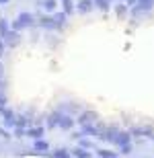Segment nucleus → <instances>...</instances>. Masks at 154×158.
Segmentation results:
<instances>
[{"label": "nucleus", "instance_id": "obj_1", "mask_svg": "<svg viewBox=\"0 0 154 158\" xmlns=\"http://www.w3.org/2000/svg\"><path fill=\"white\" fill-rule=\"evenodd\" d=\"M31 21H33V17H31L29 12H21L17 21H12V31H21L23 27L31 25Z\"/></svg>", "mask_w": 154, "mask_h": 158}, {"label": "nucleus", "instance_id": "obj_2", "mask_svg": "<svg viewBox=\"0 0 154 158\" xmlns=\"http://www.w3.org/2000/svg\"><path fill=\"white\" fill-rule=\"evenodd\" d=\"M27 135H29V138H33V140H41L43 127H29V129H27Z\"/></svg>", "mask_w": 154, "mask_h": 158}, {"label": "nucleus", "instance_id": "obj_3", "mask_svg": "<svg viewBox=\"0 0 154 158\" xmlns=\"http://www.w3.org/2000/svg\"><path fill=\"white\" fill-rule=\"evenodd\" d=\"M58 125H60V127H64V129H70L72 125H74V121H72L70 117H66V115H62V117L58 115Z\"/></svg>", "mask_w": 154, "mask_h": 158}, {"label": "nucleus", "instance_id": "obj_4", "mask_svg": "<svg viewBox=\"0 0 154 158\" xmlns=\"http://www.w3.org/2000/svg\"><path fill=\"white\" fill-rule=\"evenodd\" d=\"M4 41L8 43V45H17V43H19V31H10V33L6 35Z\"/></svg>", "mask_w": 154, "mask_h": 158}, {"label": "nucleus", "instance_id": "obj_5", "mask_svg": "<svg viewBox=\"0 0 154 158\" xmlns=\"http://www.w3.org/2000/svg\"><path fill=\"white\" fill-rule=\"evenodd\" d=\"M8 33H10V31H8V21H6V19H2V21H0V37H2V39H6V35H8Z\"/></svg>", "mask_w": 154, "mask_h": 158}, {"label": "nucleus", "instance_id": "obj_6", "mask_svg": "<svg viewBox=\"0 0 154 158\" xmlns=\"http://www.w3.org/2000/svg\"><path fill=\"white\" fill-rule=\"evenodd\" d=\"M48 148H49V144H48V142H43V140H37V142H35V150H39V152L48 150Z\"/></svg>", "mask_w": 154, "mask_h": 158}, {"label": "nucleus", "instance_id": "obj_7", "mask_svg": "<svg viewBox=\"0 0 154 158\" xmlns=\"http://www.w3.org/2000/svg\"><path fill=\"white\" fill-rule=\"evenodd\" d=\"M41 6L45 8V10H53V8H56V0H43Z\"/></svg>", "mask_w": 154, "mask_h": 158}, {"label": "nucleus", "instance_id": "obj_8", "mask_svg": "<svg viewBox=\"0 0 154 158\" xmlns=\"http://www.w3.org/2000/svg\"><path fill=\"white\" fill-rule=\"evenodd\" d=\"M58 23H53V19H49V17H43L41 19V27H56Z\"/></svg>", "mask_w": 154, "mask_h": 158}, {"label": "nucleus", "instance_id": "obj_9", "mask_svg": "<svg viewBox=\"0 0 154 158\" xmlns=\"http://www.w3.org/2000/svg\"><path fill=\"white\" fill-rule=\"evenodd\" d=\"M52 156L53 158H70V154H68V150H56Z\"/></svg>", "mask_w": 154, "mask_h": 158}, {"label": "nucleus", "instance_id": "obj_10", "mask_svg": "<svg viewBox=\"0 0 154 158\" xmlns=\"http://www.w3.org/2000/svg\"><path fill=\"white\" fill-rule=\"evenodd\" d=\"M4 105H6V97H4V93L0 90V113L4 111Z\"/></svg>", "mask_w": 154, "mask_h": 158}, {"label": "nucleus", "instance_id": "obj_11", "mask_svg": "<svg viewBox=\"0 0 154 158\" xmlns=\"http://www.w3.org/2000/svg\"><path fill=\"white\" fill-rule=\"evenodd\" d=\"M15 125H17V127H23V125H27V119H25V117H17Z\"/></svg>", "mask_w": 154, "mask_h": 158}, {"label": "nucleus", "instance_id": "obj_12", "mask_svg": "<svg viewBox=\"0 0 154 158\" xmlns=\"http://www.w3.org/2000/svg\"><path fill=\"white\" fill-rule=\"evenodd\" d=\"M74 156H78V158H89V152H84V150H74Z\"/></svg>", "mask_w": 154, "mask_h": 158}, {"label": "nucleus", "instance_id": "obj_13", "mask_svg": "<svg viewBox=\"0 0 154 158\" xmlns=\"http://www.w3.org/2000/svg\"><path fill=\"white\" fill-rule=\"evenodd\" d=\"M64 19H66V15H62V12H60V15H56V17H53V21H56V23H64Z\"/></svg>", "mask_w": 154, "mask_h": 158}, {"label": "nucleus", "instance_id": "obj_14", "mask_svg": "<svg viewBox=\"0 0 154 158\" xmlns=\"http://www.w3.org/2000/svg\"><path fill=\"white\" fill-rule=\"evenodd\" d=\"M64 10H66V12L72 10V2H70V0H64Z\"/></svg>", "mask_w": 154, "mask_h": 158}, {"label": "nucleus", "instance_id": "obj_15", "mask_svg": "<svg viewBox=\"0 0 154 158\" xmlns=\"http://www.w3.org/2000/svg\"><path fill=\"white\" fill-rule=\"evenodd\" d=\"M2 49H4V39H0V58H2Z\"/></svg>", "mask_w": 154, "mask_h": 158}, {"label": "nucleus", "instance_id": "obj_16", "mask_svg": "<svg viewBox=\"0 0 154 158\" xmlns=\"http://www.w3.org/2000/svg\"><path fill=\"white\" fill-rule=\"evenodd\" d=\"M0 80H2V64H0Z\"/></svg>", "mask_w": 154, "mask_h": 158}, {"label": "nucleus", "instance_id": "obj_17", "mask_svg": "<svg viewBox=\"0 0 154 158\" xmlns=\"http://www.w3.org/2000/svg\"><path fill=\"white\" fill-rule=\"evenodd\" d=\"M0 2H2V4H6V2H8V0H0Z\"/></svg>", "mask_w": 154, "mask_h": 158}]
</instances>
